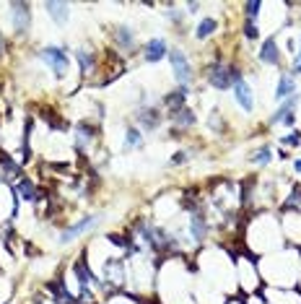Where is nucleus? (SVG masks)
<instances>
[{"instance_id":"obj_29","label":"nucleus","mask_w":301,"mask_h":304,"mask_svg":"<svg viewBox=\"0 0 301 304\" xmlns=\"http://www.w3.org/2000/svg\"><path fill=\"white\" fill-rule=\"evenodd\" d=\"M200 8H203L200 3H187V8H184V11H190V13H198Z\"/></svg>"},{"instance_id":"obj_15","label":"nucleus","mask_w":301,"mask_h":304,"mask_svg":"<svg viewBox=\"0 0 301 304\" xmlns=\"http://www.w3.org/2000/svg\"><path fill=\"white\" fill-rule=\"evenodd\" d=\"M257 57H260V62H265V65H281V47H278V39L275 37L262 39Z\"/></svg>"},{"instance_id":"obj_30","label":"nucleus","mask_w":301,"mask_h":304,"mask_svg":"<svg viewBox=\"0 0 301 304\" xmlns=\"http://www.w3.org/2000/svg\"><path fill=\"white\" fill-rule=\"evenodd\" d=\"M293 172H298V175H301V159H296V161H293Z\"/></svg>"},{"instance_id":"obj_5","label":"nucleus","mask_w":301,"mask_h":304,"mask_svg":"<svg viewBox=\"0 0 301 304\" xmlns=\"http://www.w3.org/2000/svg\"><path fill=\"white\" fill-rule=\"evenodd\" d=\"M101 219H104L101 213H89V216H83V219H78L76 224H70V226H65V229L60 231L57 242H60V245H70L73 240H78L81 234L91 231V229H94L96 224H101Z\"/></svg>"},{"instance_id":"obj_26","label":"nucleus","mask_w":301,"mask_h":304,"mask_svg":"<svg viewBox=\"0 0 301 304\" xmlns=\"http://www.w3.org/2000/svg\"><path fill=\"white\" fill-rule=\"evenodd\" d=\"M291 78H296V76H301V39H298V52L293 55V60H291V68L286 71Z\"/></svg>"},{"instance_id":"obj_9","label":"nucleus","mask_w":301,"mask_h":304,"mask_svg":"<svg viewBox=\"0 0 301 304\" xmlns=\"http://www.w3.org/2000/svg\"><path fill=\"white\" fill-rule=\"evenodd\" d=\"M73 57H76V65H78V73H81V81L91 78L96 71H99V55L89 47H76L73 50Z\"/></svg>"},{"instance_id":"obj_10","label":"nucleus","mask_w":301,"mask_h":304,"mask_svg":"<svg viewBox=\"0 0 301 304\" xmlns=\"http://www.w3.org/2000/svg\"><path fill=\"white\" fill-rule=\"evenodd\" d=\"M109 34H112L115 47H117V50H122L125 55H133V52L138 50V42H135V31H133V26H127V24H117V26H112V29H109Z\"/></svg>"},{"instance_id":"obj_24","label":"nucleus","mask_w":301,"mask_h":304,"mask_svg":"<svg viewBox=\"0 0 301 304\" xmlns=\"http://www.w3.org/2000/svg\"><path fill=\"white\" fill-rule=\"evenodd\" d=\"M278 143H281L283 148H296V146H301V130H296V127H293L291 133H288V136H283Z\"/></svg>"},{"instance_id":"obj_27","label":"nucleus","mask_w":301,"mask_h":304,"mask_svg":"<svg viewBox=\"0 0 301 304\" xmlns=\"http://www.w3.org/2000/svg\"><path fill=\"white\" fill-rule=\"evenodd\" d=\"M244 39L249 42V45L257 42V39H260V29H257L254 24H244Z\"/></svg>"},{"instance_id":"obj_17","label":"nucleus","mask_w":301,"mask_h":304,"mask_svg":"<svg viewBox=\"0 0 301 304\" xmlns=\"http://www.w3.org/2000/svg\"><path fill=\"white\" fill-rule=\"evenodd\" d=\"M169 122H171V127H174V130H179V133H187L190 127L198 125V115H195L192 107H184V110H179L177 115H171Z\"/></svg>"},{"instance_id":"obj_11","label":"nucleus","mask_w":301,"mask_h":304,"mask_svg":"<svg viewBox=\"0 0 301 304\" xmlns=\"http://www.w3.org/2000/svg\"><path fill=\"white\" fill-rule=\"evenodd\" d=\"M187 96H190L187 86H177L174 91H166L161 96V112H166V117L177 115L179 110H184V107H187Z\"/></svg>"},{"instance_id":"obj_13","label":"nucleus","mask_w":301,"mask_h":304,"mask_svg":"<svg viewBox=\"0 0 301 304\" xmlns=\"http://www.w3.org/2000/svg\"><path fill=\"white\" fill-rule=\"evenodd\" d=\"M13 192L18 200H26V203H42V192L34 185V180L29 177H18V182L13 185Z\"/></svg>"},{"instance_id":"obj_12","label":"nucleus","mask_w":301,"mask_h":304,"mask_svg":"<svg viewBox=\"0 0 301 304\" xmlns=\"http://www.w3.org/2000/svg\"><path fill=\"white\" fill-rule=\"evenodd\" d=\"M140 55H143V60H145L148 65H156V62L166 60V55H169V45H166V39H164V37H154V39H148L145 45H143V50H140Z\"/></svg>"},{"instance_id":"obj_21","label":"nucleus","mask_w":301,"mask_h":304,"mask_svg":"<svg viewBox=\"0 0 301 304\" xmlns=\"http://www.w3.org/2000/svg\"><path fill=\"white\" fill-rule=\"evenodd\" d=\"M164 13H166V21L171 26H177L179 31L184 29V24H187V11L184 8H179V6H174V3H169L166 8H164Z\"/></svg>"},{"instance_id":"obj_28","label":"nucleus","mask_w":301,"mask_h":304,"mask_svg":"<svg viewBox=\"0 0 301 304\" xmlns=\"http://www.w3.org/2000/svg\"><path fill=\"white\" fill-rule=\"evenodd\" d=\"M281 125H283V127H288V130H293V127H296V112L286 115V117L281 120Z\"/></svg>"},{"instance_id":"obj_2","label":"nucleus","mask_w":301,"mask_h":304,"mask_svg":"<svg viewBox=\"0 0 301 304\" xmlns=\"http://www.w3.org/2000/svg\"><path fill=\"white\" fill-rule=\"evenodd\" d=\"M36 57H39V62L45 65V68L52 71L55 81H65V78H68L73 60H70L65 45H42V47L36 50Z\"/></svg>"},{"instance_id":"obj_23","label":"nucleus","mask_w":301,"mask_h":304,"mask_svg":"<svg viewBox=\"0 0 301 304\" xmlns=\"http://www.w3.org/2000/svg\"><path fill=\"white\" fill-rule=\"evenodd\" d=\"M265 6L260 3V0H252V3H244V24H254L257 26V21H260V11Z\"/></svg>"},{"instance_id":"obj_6","label":"nucleus","mask_w":301,"mask_h":304,"mask_svg":"<svg viewBox=\"0 0 301 304\" xmlns=\"http://www.w3.org/2000/svg\"><path fill=\"white\" fill-rule=\"evenodd\" d=\"M8 11H11V24H13V34L16 37H26L29 29H31V3H8Z\"/></svg>"},{"instance_id":"obj_25","label":"nucleus","mask_w":301,"mask_h":304,"mask_svg":"<svg viewBox=\"0 0 301 304\" xmlns=\"http://www.w3.org/2000/svg\"><path fill=\"white\" fill-rule=\"evenodd\" d=\"M190 159H192V154H190V151H187V148H179L177 154L169 159V164H171V166H184Z\"/></svg>"},{"instance_id":"obj_8","label":"nucleus","mask_w":301,"mask_h":304,"mask_svg":"<svg viewBox=\"0 0 301 304\" xmlns=\"http://www.w3.org/2000/svg\"><path fill=\"white\" fill-rule=\"evenodd\" d=\"M99 133H101V127H99L96 122H91V120H78V122L73 125L76 146H78L81 151H89V148L94 146V141L99 138Z\"/></svg>"},{"instance_id":"obj_31","label":"nucleus","mask_w":301,"mask_h":304,"mask_svg":"<svg viewBox=\"0 0 301 304\" xmlns=\"http://www.w3.org/2000/svg\"><path fill=\"white\" fill-rule=\"evenodd\" d=\"M298 213H301V206H298Z\"/></svg>"},{"instance_id":"obj_16","label":"nucleus","mask_w":301,"mask_h":304,"mask_svg":"<svg viewBox=\"0 0 301 304\" xmlns=\"http://www.w3.org/2000/svg\"><path fill=\"white\" fill-rule=\"evenodd\" d=\"M70 3H62V0H47L45 3V11L50 13V18L55 21L57 26H65L68 18H70Z\"/></svg>"},{"instance_id":"obj_20","label":"nucleus","mask_w":301,"mask_h":304,"mask_svg":"<svg viewBox=\"0 0 301 304\" xmlns=\"http://www.w3.org/2000/svg\"><path fill=\"white\" fill-rule=\"evenodd\" d=\"M216 29H218V18L205 16V18H200V24H198V29H195V39H198V42H208L213 34H216Z\"/></svg>"},{"instance_id":"obj_19","label":"nucleus","mask_w":301,"mask_h":304,"mask_svg":"<svg viewBox=\"0 0 301 304\" xmlns=\"http://www.w3.org/2000/svg\"><path fill=\"white\" fill-rule=\"evenodd\" d=\"M293 94H298V86L288 73H283L281 78H278V86H275V102H283V99H288Z\"/></svg>"},{"instance_id":"obj_7","label":"nucleus","mask_w":301,"mask_h":304,"mask_svg":"<svg viewBox=\"0 0 301 304\" xmlns=\"http://www.w3.org/2000/svg\"><path fill=\"white\" fill-rule=\"evenodd\" d=\"M187 234H190V240L198 242V245H203V242L208 240V234H210V219H208L205 206H203L200 211H195V213L187 216Z\"/></svg>"},{"instance_id":"obj_3","label":"nucleus","mask_w":301,"mask_h":304,"mask_svg":"<svg viewBox=\"0 0 301 304\" xmlns=\"http://www.w3.org/2000/svg\"><path fill=\"white\" fill-rule=\"evenodd\" d=\"M169 65H171V71H174V78H177V86H187L190 89V83L195 81V68H192V62L190 57L184 55V50L179 47H169Z\"/></svg>"},{"instance_id":"obj_18","label":"nucleus","mask_w":301,"mask_h":304,"mask_svg":"<svg viewBox=\"0 0 301 304\" xmlns=\"http://www.w3.org/2000/svg\"><path fill=\"white\" fill-rule=\"evenodd\" d=\"M135 148H143V133L138 130V125L127 122L125 125V141H122V151H135Z\"/></svg>"},{"instance_id":"obj_4","label":"nucleus","mask_w":301,"mask_h":304,"mask_svg":"<svg viewBox=\"0 0 301 304\" xmlns=\"http://www.w3.org/2000/svg\"><path fill=\"white\" fill-rule=\"evenodd\" d=\"M135 122H138V130H140V133H156V130L161 127V122H164L161 107L143 102L138 110H135Z\"/></svg>"},{"instance_id":"obj_1","label":"nucleus","mask_w":301,"mask_h":304,"mask_svg":"<svg viewBox=\"0 0 301 304\" xmlns=\"http://www.w3.org/2000/svg\"><path fill=\"white\" fill-rule=\"evenodd\" d=\"M242 78H244V71H242V65L234 60L216 57V60L205 62V81L210 89H216V91H231Z\"/></svg>"},{"instance_id":"obj_14","label":"nucleus","mask_w":301,"mask_h":304,"mask_svg":"<svg viewBox=\"0 0 301 304\" xmlns=\"http://www.w3.org/2000/svg\"><path fill=\"white\" fill-rule=\"evenodd\" d=\"M231 91H234L236 104H239L244 112H252V110H254V89H252V83H249L247 78H242V81L236 83Z\"/></svg>"},{"instance_id":"obj_22","label":"nucleus","mask_w":301,"mask_h":304,"mask_svg":"<svg viewBox=\"0 0 301 304\" xmlns=\"http://www.w3.org/2000/svg\"><path fill=\"white\" fill-rule=\"evenodd\" d=\"M273 148H270V143H265V146H260V148H254L252 154H249V161L252 164H257V166H268L270 161H273Z\"/></svg>"}]
</instances>
